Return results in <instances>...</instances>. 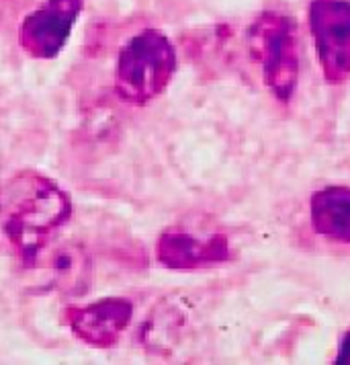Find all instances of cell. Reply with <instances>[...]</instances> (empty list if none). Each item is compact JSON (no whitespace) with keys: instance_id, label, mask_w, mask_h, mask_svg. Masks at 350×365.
<instances>
[{"instance_id":"7","label":"cell","mask_w":350,"mask_h":365,"mask_svg":"<svg viewBox=\"0 0 350 365\" xmlns=\"http://www.w3.org/2000/svg\"><path fill=\"white\" fill-rule=\"evenodd\" d=\"M156 255L168 269H203L228 261L230 245L223 234L203 238L184 228H168L158 238Z\"/></svg>"},{"instance_id":"9","label":"cell","mask_w":350,"mask_h":365,"mask_svg":"<svg viewBox=\"0 0 350 365\" xmlns=\"http://www.w3.org/2000/svg\"><path fill=\"white\" fill-rule=\"evenodd\" d=\"M336 364L338 365H350V332H346V336L340 343V351L336 355Z\"/></svg>"},{"instance_id":"6","label":"cell","mask_w":350,"mask_h":365,"mask_svg":"<svg viewBox=\"0 0 350 365\" xmlns=\"http://www.w3.org/2000/svg\"><path fill=\"white\" fill-rule=\"evenodd\" d=\"M134 316V304L125 298H102L84 308H70L68 327L78 341L97 349L117 345Z\"/></svg>"},{"instance_id":"1","label":"cell","mask_w":350,"mask_h":365,"mask_svg":"<svg viewBox=\"0 0 350 365\" xmlns=\"http://www.w3.org/2000/svg\"><path fill=\"white\" fill-rule=\"evenodd\" d=\"M72 214L68 193L39 173H18L0 187V255L29 265Z\"/></svg>"},{"instance_id":"8","label":"cell","mask_w":350,"mask_h":365,"mask_svg":"<svg viewBox=\"0 0 350 365\" xmlns=\"http://www.w3.org/2000/svg\"><path fill=\"white\" fill-rule=\"evenodd\" d=\"M312 226L317 234L350 245V189L326 187L312 197Z\"/></svg>"},{"instance_id":"3","label":"cell","mask_w":350,"mask_h":365,"mask_svg":"<svg viewBox=\"0 0 350 365\" xmlns=\"http://www.w3.org/2000/svg\"><path fill=\"white\" fill-rule=\"evenodd\" d=\"M252 58L262 68L265 84L281 101H289L299 78V48L295 21L277 13H265L248 29Z\"/></svg>"},{"instance_id":"5","label":"cell","mask_w":350,"mask_h":365,"mask_svg":"<svg viewBox=\"0 0 350 365\" xmlns=\"http://www.w3.org/2000/svg\"><path fill=\"white\" fill-rule=\"evenodd\" d=\"M83 11V0H46L23 21L18 43L31 58L50 60L66 48Z\"/></svg>"},{"instance_id":"4","label":"cell","mask_w":350,"mask_h":365,"mask_svg":"<svg viewBox=\"0 0 350 365\" xmlns=\"http://www.w3.org/2000/svg\"><path fill=\"white\" fill-rule=\"evenodd\" d=\"M309 27L326 81H350V0H314Z\"/></svg>"},{"instance_id":"2","label":"cell","mask_w":350,"mask_h":365,"mask_svg":"<svg viewBox=\"0 0 350 365\" xmlns=\"http://www.w3.org/2000/svg\"><path fill=\"white\" fill-rule=\"evenodd\" d=\"M176 72V51L166 35L148 29L132 37L117 58V93L125 103L146 105L160 97Z\"/></svg>"}]
</instances>
